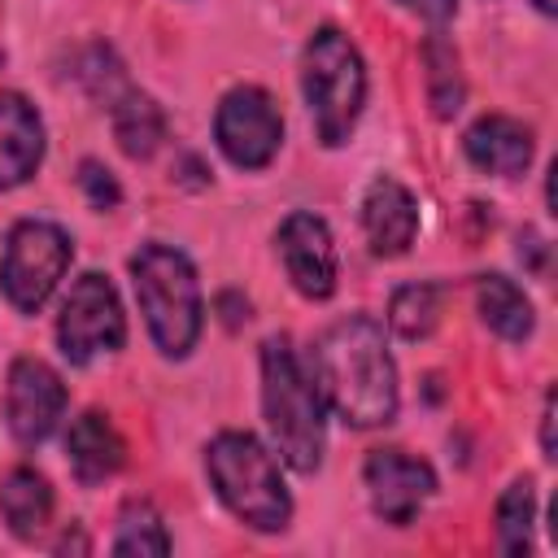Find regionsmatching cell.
I'll list each match as a JSON object with an SVG mask.
<instances>
[{"mask_svg":"<svg viewBox=\"0 0 558 558\" xmlns=\"http://www.w3.org/2000/svg\"><path fill=\"white\" fill-rule=\"evenodd\" d=\"M310 379L323 405L349 427H379L397 418V366L384 344V327L371 314H344L310 344Z\"/></svg>","mask_w":558,"mask_h":558,"instance_id":"1","label":"cell"},{"mask_svg":"<svg viewBox=\"0 0 558 558\" xmlns=\"http://www.w3.org/2000/svg\"><path fill=\"white\" fill-rule=\"evenodd\" d=\"M323 397L314 379L301 371L288 336H270L262 344V414L275 436L279 458L292 471H318L323 462Z\"/></svg>","mask_w":558,"mask_h":558,"instance_id":"2","label":"cell"},{"mask_svg":"<svg viewBox=\"0 0 558 558\" xmlns=\"http://www.w3.org/2000/svg\"><path fill=\"white\" fill-rule=\"evenodd\" d=\"M205 471L222 506L257 532H283L292 519V497L283 488L275 453L248 432H222L205 449Z\"/></svg>","mask_w":558,"mask_h":558,"instance_id":"3","label":"cell"},{"mask_svg":"<svg viewBox=\"0 0 558 558\" xmlns=\"http://www.w3.org/2000/svg\"><path fill=\"white\" fill-rule=\"evenodd\" d=\"M131 279H135V296H140L153 344L166 357L192 353L201 323H205L201 283H196L192 262L170 244H144L131 257Z\"/></svg>","mask_w":558,"mask_h":558,"instance_id":"4","label":"cell"},{"mask_svg":"<svg viewBox=\"0 0 558 558\" xmlns=\"http://www.w3.org/2000/svg\"><path fill=\"white\" fill-rule=\"evenodd\" d=\"M301 87H305V105L318 140L327 148H340L353 135L366 100V65L344 31L323 26L310 35L305 61H301Z\"/></svg>","mask_w":558,"mask_h":558,"instance_id":"5","label":"cell"},{"mask_svg":"<svg viewBox=\"0 0 558 558\" xmlns=\"http://www.w3.org/2000/svg\"><path fill=\"white\" fill-rule=\"evenodd\" d=\"M70 257H74V244L57 222L22 218L9 231L4 253H0V292L9 296L13 310L35 314L61 283Z\"/></svg>","mask_w":558,"mask_h":558,"instance_id":"6","label":"cell"},{"mask_svg":"<svg viewBox=\"0 0 558 558\" xmlns=\"http://www.w3.org/2000/svg\"><path fill=\"white\" fill-rule=\"evenodd\" d=\"M57 340L74 366H87L92 357L122 349L126 318H122V301L105 275L87 270L70 283V292L61 301V318H57Z\"/></svg>","mask_w":558,"mask_h":558,"instance_id":"7","label":"cell"},{"mask_svg":"<svg viewBox=\"0 0 558 558\" xmlns=\"http://www.w3.org/2000/svg\"><path fill=\"white\" fill-rule=\"evenodd\" d=\"M214 140L222 148V157L240 170H262L275 161L279 144H283V118L270 100V92L244 83V87H231L222 100H218V113H214Z\"/></svg>","mask_w":558,"mask_h":558,"instance_id":"8","label":"cell"},{"mask_svg":"<svg viewBox=\"0 0 558 558\" xmlns=\"http://www.w3.org/2000/svg\"><path fill=\"white\" fill-rule=\"evenodd\" d=\"M4 427L13 432L17 445H39L57 432L65 414V384L61 375L39 362V357H17L4 379Z\"/></svg>","mask_w":558,"mask_h":558,"instance_id":"9","label":"cell"},{"mask_svg":"<svg viewBox=\"0 0 558 558\" xmlns=\"http://www.w3.org/2000/svg\"><path fill=\"white\" fill-rule=\"evenodd\" d=\"M366 493L384 523L405 527L436 493V471L405 449H375L366 458Z\"/></svg>","mask_w":558,"mask_h":558,"instance_id":"10","label":"cell"},{"mask_svg":"<svg viewBox=\"0 0 558 558\" xmlns=\"http://www.w3.org/2000/svg\"><path fill=\"white\" fill-rule=\"evenodd\" d=\"M279 257H283V270L292 279V288L310 301H327L336 292V244H331V231L318 214H288L279 222Z\"/></svg>","mask_w":558,"mask_h":558,"instance_id":"11","label":"cell"},{"mask_svg":"<svg viewBox=\"0 0 558 558\" xmlns=\"http://www.w3.org/2000/svg\"><path fill=\"white\" fill-rule=\"evenodd\" d=\"M362 231L375 257H401L418 235V201L405 183L379 174L362 196Z\"/></svg>","mask_w":558,"mask_h":558,"instance_id":"12","label":"cell"},{"mask_svg":"<svg viewBox=\"0 0 558 558\" xmlns=\"http://www.w3.org/2000/svg\"><path fill=\"white\" fill-rule=\"evenodd\" d=\"M44 161V122L17 92H0V192L26 183Z\"/></svg>","mask_w":558,"mask_h":558,"instance_id":"13","label":"cell"},{"mask_svg":"<svg viewBox=\"0 0 558 558\" xmlns=\"http://www.w3.org/2000/svg\"><path fill=\"white\" fill-rule=\"evenodd\" d=\"M466 157L471 166H480L484 174H501V179H514L527 170L532 161V131L506 113H488L480 118L471 131H466Z\"/></svg>","mask_w":558,"mask_h":558,"instance_id":"14","label":"cell"},{"mask_svg":"<svg viewBox=\"0 0 558 558\" xmlns=\"http://www.w3.org/2000/svg\"><path fill=\"white\" fill-rule=\"evenodd\" d=\"M65 453H70V471H74L78 484H100V480H109V475L122 466L126 445H122L118 427L109 423V414L87 410V414H78V418L70 423V432H65Z\"/></svg>","mask_w":558,"mask_h":558,"instance_id":"15","label":"cell"},{"mask_svg":"<svg viewBox=\"0 0 558 558\" xmlns=\"http://www.w3.org/2000/svg\"><path fill=\"white\" fill-rule=\"evenodd\" d=\"M0 514L13 536L35 541L52 519V488L35 466H13L0 480Z\"/></svg>","mask_w":558,"mask_h":558,"instance_id":"16","label":"cell"},{"mask_svg":"<svg viewBox=\"0 0 558 558\" xmlns=\"http://www.w3.org/2000/svg\"><path fill=\"white\" fill-rule=\"evenodd\" d=\"M113 135H118V148L135 161H148L161 140H166V113L153 96L144 92H122L113 100Z\"/></svg>","mask_w":558,"mask_h":558,"instance_id":"17","label":"cell"},{"mask_svg":"<svg viewBox=\"0 0 558 558\" xmlns=\"http://www.w3.org/2000/svg\"><path fill=\"white\" fill-rule=\"evenodd\" d=\"M475 301H480V318L501 336V340H527L532 336V301L523 296V288L506 275H484L475 283Z\"/></svg>","mask_w":558,"mask_h":558,"instance_id":"18","label":"cell"},{"mask_svg":"<svg viewBox=\"0 0 558 558\" xmlns=\"http://www.w3.org/2000/svg\"><path fill=\"white\" fill-rule=\"evenodd\" d=\"M118 558H131V554H140V558H161V554H170V536H166V523H161V514L148 506V501H126L122 506V514H118V532H113V545H109Z\"/></svg>","mask_w":558,"mask_h":558,"instance_id":"19","label":"cell"},{"mask_svg":"<svg viewBox=\"0 0 558 558\" xmlns=\"http://www.w3.org/2000/svg\"><path fill=\"white\" fill-rule=\"evenodd\" d=\"M532 523H536V497L532 480H514L497 501V549L501 554H527L532 549Z\"/></svg>","mask_w":558,"mask_h":558,"instance_id":"20","label":"cell"},{"mask_svg":"<svg viewBox=\"0 0 558 558\" xmlns=\"http://www.w3.org/2000/svg\"><path fill=\"white\" fill-rule=\"evenodd\" d=\"M440 318V288L436 283H405L392 292V305H388V323L401 340H423L432 336Z\"/></svg>","mask_w":558,"mask_h":558,"instance_id":"21","label":"cell"},{"mask_svg":"<svg viewBox=\"0 0 558 558\" xmlns=\"http://www.w3.org/2000/svg\"><path fill=\"white\" fill-rule=\"evenodd\" d=\"M423 61H427V96H432V113L436 118H453L462 109V74H458V52L432 35L427 48H423Z\"/></svg>","mask_w":558,"mask_h":558,"instance_id":"22","label":"cell"},{"mask_svg":"<svg viewBox=\"0 0 558 558\" xmlns=\"http://www.w3.org/2000/svg\"><path fill=\"white\" fill-rule=\"evenodd\" d=\"M78 187L87 192V201L96 205V209H113L118 201H122V187H118V179L100 166V161H83L78 166Z\"/></svg>","mask_w":558,"mask_h":558,"instance_id":"23","label":"cell"},{"mask_svg":"<svg viewBox=\"0 0 558 558\" xmlns=\"http://www.w3.org/2000/svg\"><path fill=\"white\" fill-rule=\"evenodd\" d=\"M397 4H405L418 17H427L432 26H440V22H449L458 13V0H397Z\"/></svg>","mask_w":558,"mask_h":558,"instance_id":"24","label":"cell"},{"mask_svg":"<svg viewBox=\"0 0 558 558\" xmlns=\"http://www.w3.org/2000/svg\"><path fill=\"white\" fill-rule=\"evenodd\" d=\"M218 305L227 310V314H222V323H227V327H240V323L248 318V301H244V305H235V292H222V296H218Z\"/></svg>","mask_w":558,"mask_h":558,"instance_id":"25","label":"cell"},{"mask_svg":"<svg viewBox=\"0 0 558 558\" xmlns=\"http://www.w3.org/2000/svg\"><path fill=\"white\" fill-rule=\"evenodd\" d=\"M541 449H545V458H554V397H545V414H541Z\"/></svg>","mask_w":558,"mask_h":558,"instance_id":"26","label":"cell"},{"mask_svg":"<svg viewBox=\"0 0 558 558\" xmlns=\"http://www.w3.org/2000/svg\"><path fill=\"white\" fill-rule=\"evenodd\" d=\"M519 253H527L532 270H536V275H545V240H541V235H532V231H527V244H523Z\"/></svg>","mask_w":558,"mask_h":558,"instance_id":"27","label":"cell"},{"mask_svg":"<svg viewBox=\"0 0 558 558\" xmlns=\"http://www.w3.org/2000/svg\"><path fill=\"white\" fill-rule=\"evenodd\" d=\"M536 9H541V13H554V0H536Z\"/></svg>","mask_w":558,"mask_h":558,"instance_id":"28","label":"cell"}]
</instances>
